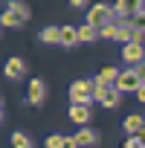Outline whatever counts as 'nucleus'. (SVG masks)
<instances>
[{
    "mask_svg": "<svg viewBox=\"0 0 145 148\" xmlns=\"http://www.w3.org/2000/svg\"><path fill=\"white\" fill-rule=\"evenodd\" d=\"M93 82L87 79H79V82H72L70 84V102L72 105H93Z\"/></svg>",
    "mask_w": 145,
    "mask_h": 148,
    "instance_id": "nucleus-1",
    "label": "nucleus"
},
{
    "mask_svg": "<svg viewBox=\"0 0 145 148\" xmlns=\"http://www.w3.org/2000/svg\"><path fill=\"white\" fill-rule=\"evenodd\" d=\"M113 18H116V9H110V6H105V3H93L90 6V12H87V23H93V26H107V23H113Z\"/></svg>",
    "mask_w": 145,
    "mask_h": 148,
    "instance_id": "nucleus-2",
    "label": "nucleus"
},
{
    "mask_svg": "<svg viewBox=\"0 0 145 148\" xmlns=\"http://www.w3.org/2000/svg\"><path fill=\"white\" fill-rule=\"evenodd\" d=\"M122 61L131 64V67L142 64V61H145V47H142L139 41H128V44L122 47Z\"/></svg>",
    "mask_w": 145,
    "mask_h": 148,
    "instance_id": "nucleus-3",
    "label": "nucleus"
},
{
    "mask_svg": "<svg viewBox=\"0 0 145 148\" xmlns=\"http://www.w3.org/2000/svg\"><path fill=\"white\" fill-rule=\"evenodd\" d=\"M116 87H119L122 93H136V90L142 87L139 73H136V70H122V73H119V82H116Z\"/></svg>",
    "mask_w": 145,
    "mask_h": 148,
    "instance_id": "nucleus-4",
    "label": "nucleus"
},
{
    "mask_svg": "<svg viewBox=\"0 0 145 148\" xmlns=\"http://www.w3.org/2000/svg\"><path fill=\"white\" fill-rule=\"evenodd\" d=\"M26 102H29L32 108H41V105L47 102V84H44L41 79H32V82H29V90H26Z\"/></svg>",
    "mask_w": 145,
    "mask_h": 148,
    "instance_id": "nucleus-5",
    "label": "nucleus"
},
{
    "mask_svg": "<svg viewBox=\"0 0 145 148\" xmlns=\"http://www.w3.org/2000/svg\"><path fill=\"white\" fill-rule=\"evenodd\" d=\"M3 73H6V79L18 82V79H23V76H26V61H23V58H9V61H6V67H3Z\"/></svg>",
    "mask_w": 145,
    "mask_h": 148,
    "instance_id": "nucleus-6",
    "label": "nucleus"
},
{
    "mask_svg": "<svg viewBox=\"0 0 145 148\" xmlns=\"http://www.w3.org/2000/svg\"><path fill=\"white\" fill-rule=\"evenodd\" d=\"M99 139H102V136H99L93 128H87V125H84V128L76 134V142H79L81 148H96V145H99Z\"/></svg>",
    "mask_w": 145,
    "mask_h": 148,
    "instance_id": "nucleus-7",
    "label": "nucleus"
},
{
    "mask_svg": "<svg viewBox=\"0 0 145 148\" xmlns=\"http://www.w3.org/2000/svg\"><path fill=\"white\" fill-rule=\"evenodd\" d=\"M90 116H93V113H90V105H70V119L76 122V125L84 128V125L90 122Z\"/></svg>",
    "mask_w": 145,
    "mask_h": 148,
    "instance_id": "nucleus-8",
    "label": "nucleus"
},
{
    "mask_svg": "<svg viewBox=\"0 0 145 148\" xmlns=\"http://www.w3.org/2000/svg\"><path fill=\"white\" fill-rule=\"evenodd\" d=\"M139 0H119L116 3V15L119 18H133V15H139Z\"/></svg>",
    "mask_w": 145,
    "mask_h": 148,
    "instance_id": "nucleus-9",
    "label": "nucleus"
},
{
    "mask_svg": "<svg viewBox=\"0 0 145 148\" xmlns=\"http://www.w3.org/2000/svg\"><path fill=\"white\" fill-rule=\"evenodd\" d=\"M122 128L133 136V134H142L145 131V119L139 116V113H131V116H125V122H122Z\"/></svg>",
    "mask_w": 145,
    "mask_h": 148,
    "instance_id": "nucleus-10",
    "label": "nucleus"
},
{
    "mask_svg": "<svg viewBox=\"0 0 145 148\" xmlns=\"http://www.w3.org/2000/svg\"><path fill=\"white\" fill-rule=\"evenodd\" d=\"M23 23H26V21H23V18H21V15L15 12V9H6L3 15H0V26H9V29H21Z\"/></svg>",
    "mask_w": 145,
    "mask_h": 148,
    "instance_id": "nucleus-11",
    "label": "nucleus"
},
{
    "mask_svg": "<svg viewBox=\"0 0 145 148\" xmlns=\"http://www.w3.org/2000/svg\"><path fill=\"white\" fill-rule=\"evenodd\" d=\"M119 73H122V70H116V67H102L99 76H96V82H102V84H113V87H116Z\"/></svg>",
    "mask_w": 145,
    "mask_h": 148,
    "instance_id": "nucleus-12",
    "label": "nucleus"
},
{
    "mask_svg": "<svg viewBox=\"0 0 145 148\" xmlns=\"http://www.w3.org/2000/svg\"><path fill=\"white\" fill-rule=\"evenodd\" d=\"M79 44V29L76 26H61V47H76Z\"/></svg>",
    "mask_w": 145,
    "mask_h": 148,
    "instance_id": "nucleus-13",
    "label": "nucleus"
},
{
    "mask_svg": "<svg viewBox=\"0 0 145 148\" xmlns=\"http://www.w3.org/2000/svg\"><path fill=\"white\" fill-rule=\"evenodd\" d=\"M102 32H99V26H93V23H84V26H79V41H96Z\"/></svg>",
    "mask_w": 145,
    "mask_h": 148,
    "instance_id": "nucleus-14",
    "label": "nucleus"
},
{
    "mask_svg": "<svg viewBox=\"0 0 145 148\" xmlns=\"http://www.w3.org/2000/svg\"><path fill=\"white\" fill-rule=\"evenodd\" d=\"M38 38H41L44 44H61V29H58V26H47Z\"/></svg>",
    "mask_w": 145,
    "mask_h": 148,
    "instance_id": "nucleus-15",
    "label": "nucleus"
},
{
    "mask_svg": "<svg viewBox=\"0 0 145 148\" xmlns=\"http://www.w3.org/2000/svg\"><path fill=\"white\" fill-rule=\"evenodd\" d=\"M119 93H122V90H119V87H110V90H107V93H105V96H102V99H99V102H102V105H105V108H116V105H119V99H122V96H119Z\"/></svg>",
    "mask_w": 145,
    "mask_h": 148,
    "instance_id": "nucleus-16",
    "label": "nucleus"
},
{
    "mask_svg": "<svg viewBox=\"0 0 145 148\" xmlns=\"http://www.w3.org/2000/svg\"><path fill=\"white\" fill-rule=\"evenodd\" d=\"M6 9H15L23 21H29V15H32V12H29V6H26V3H21V0H6Z\"/></svg>",
    "mask_w": 145,
    "mask_h": 148,
    "instance_id": "nucleus-17",
    "label": "nucleus"
},
{
    "mask_svg": "<svg viewBox=\"0 0 145 148\" xmlns=\"http://www.w3.org/2000/svg\"><path fill=\"white\" fill-rule=\"evenodd\" d=\"M29 142H32V139H29L23 131H15V134H12V145H29Z\"/></svg>",
    "mask_w": 145,
    "mask_h": 148,
    "instance_id": "nucleus-18",
    "label": "nucleus"
},
{
    "mask_svg": "<svg viewBox=\"0 0 145 148\" xmlns=\"http://www.w3.org/2000/svg\"><path fill=\"white\" fill-rule=\"evenodd\" d=\"M44 145H47V148H61V145H64V136H61V134H52V136H47Z\"/></svg>",
    "mask_w": 145,
    "mask_h": 148,
    "instance_id": "nucleus-19",
    "label": "nucleus"
},
{
    "mask_svg": "<svg viewBox=\"0 0 145 148\" xmlns=\"http://www.w3.org/2000/svg\"><path fill=\"white\" fill-rule=\"evenodd\" d=\"M61 148H81V145L76 142V136H64V145Z\"/></svg>",
    "mask_w": 145,
    "mask_h": 148,
    "instance_id": "nucleus-20",
    "label": "nucleus"
},
{
    "mask_svg": "<svg viewBox=\"0 0 145 148\" xmlns=\"http://www.w3.org/2000/svg\"><path fill=\"white\" fill-rule=\"evenodd\" d=\"M133 70H136V73H139V79H142V84H145V61H142V64H136V67H133Z\"/></svg>",
    "mask_w": 145,
    "mask_h": 148,
    "instance_id": "nucleus-21",
    "label": "nucleus"
},
{
    "mask_svg": "<svg viewBox=\"0 0 145 148\" xmlns=\"http://www.w3.org/2000/svg\"><path fill=\"white\" fill-rule=\"evenodd\" d=\"M136 99H139V102H142V105H145V84H142V87H139V90H136Z\"/></svg>",
    "mask_w": 145,
    "mask_h": 148,
    "instance_id": "nucleus-22",
    "label": "nucleus"
},
{
    "mask_svg": "<svg viewBox=\"0 0 145 148\" xmlns=\"http://www.w3.org/2000/svg\"><path fill=\"white\" fill-rule=\"evenodd\" d=\"M70 3L76 6V9H84V6H87V0H70Z\"/></svg>",
    "mask_w": 145,
    "mask_h": 148,
    "instance_id": "nucleus-23",
    "label": "nucleus"
},
{
    "mask_svg": "<svg viewBox=\"0 0 145 148\" xmlns=\"http://www.w3.org/2000/svg\"><path fill=\"white\" fill-rule=\"evenodd\" d=\"M12 148H32V142H29V145H12Z\"/></svg>",
    "mask_w": 145,
    "mask_h": 148,
    "instance_id": "nucleus-24",
    "label": "nucleus"
},
{
    "mask_svg": "<svg viewBox=\"0 0 145 148\" xmlns=\"http://www.w3.org/2000/svg\"><path fill=\"white\" fill-rule=\"evenodd\" d=\"M0 122H3V110H0Z\"/></svg>",
    "mask_w": 145,
    "mask_h": 148,
    "instance_id": "nucleus-25",
    "label": "nucleus"
}]
</instances>
